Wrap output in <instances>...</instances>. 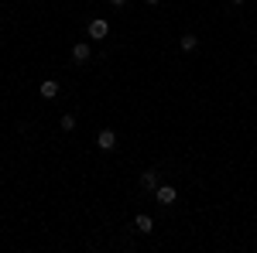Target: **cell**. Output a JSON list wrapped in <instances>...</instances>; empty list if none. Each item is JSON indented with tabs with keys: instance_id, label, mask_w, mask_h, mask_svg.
I'll use <instances>...</instances> for the list:
<instances>
[{
	"instance_id": "52a82bcc",
	"label": "cell",
	"mask_w": 257,
	"mask_h": 253,
	"mask_svg": "<svg viewBox=\"0 0 257 253\" xmlns=\"http://www.w3.org/2000/svg\"><path fill=\"white\" fill-rule=\"evenodd\" d=\"M178 45H182V52H196V48H199V35H192V31H185V35L178 38Z\"/></svg>"
},
{
	"instance_id": "ba28073f",
	"label": "cell",
	"mask_w": 257,
	"mask_h": 253,
	"mask_svg": "<svg viewBox=\"0 0 257 253\" xmlns=\"http://www.w3.org/2000/svg\"><path fill=\"white\" fill-rule=\"evenodd\" d=\"M134 226H138L141 233H151V229H155V219H151V215H144V212H141L138 219H134Z\"/></svg>"
},
{
	"instance_id": "5b68a950",
	"label": "cell",
	"mask_w": 257,
	"mask_h": 253,
	"mask_svg": "<svg viewBox=\"0 0 257 253\" xmlns=\"http://www.w3.org/2000/svg\"><path fill=\"white\" fill-rule=\"evenodd\" d=\"M93 59V45H89V41H76V45H72V62H89Z\"/></svg>"
},
{
	"instance_id": "7a4b0ae2",
	"label": "cell",
	"mask_w": 257,
	"mask_h": 253,
	"mask_svg": "<svg viewBox=\"0 0 257 253\" xmlns=\"http://www.w3.org/2000/svg\"><path fill=\"white\" fill-rule=\"evenodd\" d=\"M86 35L93 41H103L106 35H110V21H103V18H93L89 21V28H86Z\"/></svg>"
},
{
	"instance_id": "6da1fadb",
	"label": "cell",
	"mask_w": 257,
	"mask_h": 253,
	"mask_svg": "<svg viewBox=\"0 0 257 253\" xmlns=\"http://www.w3.org/2000/svg\"><path fill=\"white\" fill-rule=\"evenodd\" d=\"M96 147L103 151V154L117 151V130H113V127H103V130L96 134Z\"/></svg>"
},
{
	"instance_id": "8fae6325",
	"label": "cell",
	"mask_w": 257,
	"mask_h": 253,
	"mask_svg": "<svg viewBox=\"0 0 257 253\" xmlns=\"http://www.w3.org/2000/svg\"><path fill=\"white\" fill-rule=\"evenodd\" d=\"M110 4H113V7H123V4H127V0H110Z\"/></svg>"
},
{
	"instance_id": "277c9868",
	"label": "cell",
	"mask_w": 257,
	"mask_h": 253,
	"mask_svg": "<svg viewBox=\"0 0 257 253\" xmlns=\"http://www.w3.org/2000/svg\"><path fill=\"white\" fill-rule=\"evenodd\" d=\"M138 188H141V192H155V188H158V171H155V168L141 171V175H138Z\"/></svg>"
},
{
	"instance_id": "30bf717a",
	"label": "cell",
	"mask_w": 257,
	"mask_h": 253,
	"mask_svg": "<svg viewBox=\"0 0 257 253\" xmlns=\"http://www.w3.org/2000/svg\"><path fill=\"white\" fill-rule=\"evenodd\" d=\"M155 4H161V0H144V7H155Z\"/></svg>"
},
{
	"instance_id": "8992f818",
	"label": "cell",
	"mask_w": 257,
	"mask_h": 253,
	"mask_svg": "<svg viewBox=\"0 0 257 253\" xmlns=\"http://www.w3.org/2000/svg\"><path fill=\"white\" fill-rule=\"evenodd\" d=\"M59 93H62V86L55 82V79H45V82L38 86V96H41V99H55Z\"/></svg>"
},
{
	"instance_id": "7c38bea8",
	"label": "cell",
	"mask_w": 257,
	"mask_h": 253,
	"mask_svg": "<svg viewBox=\"0 0 257 253\" xmlns=\"http://www.w3.org/2000/svg\"><path fill=\"white\" fill-rule=\"evenodd\" d=\"M230 4H243V0H230Z\"/></svg>"
},
{
	"instance_id": "9c48e42d",
	"label": "cell",
	"mask_w": 257,
	"mask_h": 253,
	"mask_svg": "<svg viewBox=\"0 0 257 253\" xmlns=\"http://www.w3.org/2000/svg\"><path fill=\"white\" fill-rule=\"evenodd\" d=\"M59 127L65 130V134H69V130H76V117H72V113H62V117H59Z\"/></svg>"
},
{
	"instance_id": "3957f363",
	"label": "cell",
	"mask_w": 257,
	"mask_h": 253,
	"mask_svg": "<svg viewBox=\"0 0 257 253\" xmlns=\"http://www.w3.org/2000/svg\"><path fill=\"white\" fill-rule=\"evenodd\" d=\"M155 202H158V205H175L178 202L175 185H158V188H155Z\"/></svg>"
}]
</instances>
